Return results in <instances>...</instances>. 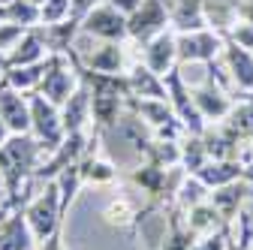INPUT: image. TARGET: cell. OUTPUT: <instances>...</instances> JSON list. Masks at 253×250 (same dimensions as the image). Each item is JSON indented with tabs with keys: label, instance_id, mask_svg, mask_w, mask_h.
Returning a JSON list of instances; mask_svg holds the SVG:
<instances>
[{
	"label": "cell",
	"instance_id": "obj_7",
	"mask_svg": "<svg viewBox=\"0 0 253 250\" xmlns=\"http://www.w3.org/2000/svg\"><path fill=\"white\" fill-rule=\"evenodd\" d=\"M166 87H169V103H172L178 121L184 124V130L193 133V136H202L208 124H205V118H202L199 109H196L193 87L184 82V67H175V70L166 76Z\"/></svg>",
	"mask_w": 253,
	"mask_h": 250
},
{
	"label": "cell",
	"instance_id": "obj_14",
	"mask_svg": "<svg viewBox=\"0 0 253 250\" xmlns=\"http://www.w3.org/2000/svg\"><path fill=\"white\" fill-rule=\"evenodd\" d=\"M220 60L232 79V87L238 93H253V51L241 48L238 42H232L229 37H223V51H220Z\"/></svg>",
	"mask_w": 253,
	"mask_h": 250
},
{
	"label": "cell",
	"instance_id": "obj_13",
	"mask_svg": "<svg viewBox=\"0 0 253 250\" xmlns=\"http://www.w3.org/2000/svg\"><path fill=\"white\" fill-rule=\"evenodd\" d=\"M0 121L6 124L12 136L30 133V97L0 82Z\"/></svg>",
	"mask_w": 253,
	"mask_h": 250
},
{
	"label": "cell",
	"instance_id": "obj_6",
	"mask_svg": "<svg viewBox=\"0 0 253 250\" xmlns=\"http://www.w3.org/2000/svg\"><path fill=\"white\" fill-rule=\"evenodd\" d=\"M79 84H82V79H79L76 67L70 64V57L67 54H48V70H45V76H42V82L37 87L42 97L60 109L76 93Z\"/></svg>",
	"mask_w": 253,
	"mask_h": 250
},
{
	"label": "cell",
	"instance_id": "obj_3",
	"mask_svg": "<svg viewBox=\"0 0 253 250\" xmlns=\"http://www.w3.org/2000/svg\"><path fill=\"white\" fill-rule=\"evenodd\" d=\"M93 145H100V133H70L67 139H63L48 157L40 163V169H37V178L34 181H54L67 166H73V163H82V157L93 148Z\"/></svg>",
	"mask_w": 253,
	"mask_h": 250
},
{
	"label": "cell",
	"instance_id": "obj_22",
	"mask_svg": "<svg viewBox=\"0 0 253 250\" xmlns=\"http://www.w3.org/2000/svg\"><path fill=\"white\" fill-rule=\"evenodd\" d=\"M60 118H63V130H67V136L87 130V124H90V90H87L84 82L76 87L73 97L60 106Z\"/></svg>",
	"mask_w": 253,
	"mask_h": 250
},
{
	"label": "cell",
	"instance_id": "obj_2",
	"mask_svg": "<svg viewBox=\"0 0 253 250\" xmlns=\"http://www.w3.org/2000/svg\"><path fill=\"white\" fill-rule=\"evenodd\" d=\"M24 217L30 223V232H34V238H37V247L48 235H54L60 226H67V217H63V208H60V187H57V181H45V190L37 193L34 199H27Z\"/></svg>",
	"mask_w": 253,
	"mask_h": 250
},
{
	"label": "cell",
	"instance_id": "obj_17",
	"mask_svg": "<svg viewBox=\"0 0 253 250\" xmlns=\"http://www.w3.org/2000/svg\"><path fill=\"white\" fill-rule=\"evenodd\" d=\"M250 190H253V184L247 181H235V184H226V187H217V190L208 193V202L217 208V214L223 217V223L229 226L235 217L244 211L247 199H250Z\"/></svg>",
	"mask_w": 253,
	"mask_h": 250
},
{
	"label": "cell",
	"instance_id": "obj_31",
	"mask_svg": "<svg viewBox=\"0 0 253 250\" xmlns=\"http://www.w3.org/2000/svg\"><path fill=\"white\" fill-rule=\"evenodd\" d=\"M54 181H57V187H60V208H63V217H70V208H73L79 190L84 187V181H82V166H79V163L67 166Z\"/></svg>",
	"mask_w": 253,
	"mask_h": 250
},
{
	"label": "cell",
	"instance_id": "obj_25",
	"mask_svg": "<svg viewBox=\"0 0 253 250\" xmlns=\"http://www.w3.org/2000/svg\"><path fill=\"white\" fill-rule=\"evenodd\" d=\"M79 166H82V181H84V187H87V184H93V187H109V184L118 181V166H115L112 160L100 157V154H97V145L84 154Z\"/></svg>",
	"mask_w": 253,
	"mask_h": 250
},
{
	"label": "cell",
	"instance_id": "obj_1",
	"mask_svg": "<svg viewBox=\"0 0 253 250\" xmlns=\"http://www.w3.org/2000/svg\"><path fill=\"white\" fill-rule=\"evenodd\" d=\"M48 157V151L42 148V142H37L34 136H9L0 148V187H3V208H18L27 205V187L37 178L40 163Z\"/></svg>",
	"mask_w": 253,
	"mask_h": 250
},
{
	"label": "cell",
	"instance_id": "obj_36",
	"mask_svg": "<svg viewBox=\"0 0 253 250\" xmlns=\"http://www.w3.org/2000/svg\"><path fill=\"white\" fill-rule=\"evenodd\" d=\"M223 37H229L232 42H238L241 48H250L253 51V21H244V18H238Z\"/></svg>",
	"mask_w": 253,
	"mask_h": 250
},
{
	"label": "cell",
	"instance_id": "obj_10",
	"mask_svg": "<svg viewBox=\"0 0 253 250\" xmlns=\"http://www.w3.org/2000/svg\"><path fill=\"white\" fill-rule=\"evenodd\" d=\"M193 100H196V109H199V115L205 118V124H220V121H226V115H229L232 106H235L232 90H226L223 84L214 82L211 76H205V82L193 87Z\"/></svg>",
	"mask_w": 253,
	"mask_h": 250
},
{
	"label": "cell",
	"instance_id": "obj_26",
	"mask_svg": "<svg viewBox=\"0 0 253 250\" xmlns=\"http://www.w3.org/2000/svg\"><path fill=\"white\" fill-rule=\"evenodd\" d=\"M163 214H166V220H169V232H166L163 244L157 247V250H190V247L196 244V235L187 229L184 211L178 205H169V208H163Z\"/></svg>",
	"mask_w": 253,
	"mask_h": 250
},
{
	"label": "cell",
	"instance_id": "obj_28",
	"mask_svg": "<svg viewBox=\"0 0 253 250\" xmlns=\"http://www.w3.org/2000/svg\"><path fill=\"white\" fill-rule=\"evenodd\" d=\"M184 220H187V229L193 232L196 238H202V235H211V232H217V229H223L226 223H223V217L217 214V208L205 199V202H199V205H193L190 211H184Z\"/></svg>",
	"mask_w": 253,
	"mask_h": 250
},
{
	"label": "cell",
	"instance_id": "obj_18",
	"mask_svg": "<svg viewBox=\"0 0 253 250\" xmlns=\"http://www.w3.org/2000/svg\"><path fill=\"white\" fill-rule=\"evenodd\" d=\"M126 82H130V93L133 97H142V100H169V87H166V79L157 76L145 60L133 64L126 70Z\"/></svg>",
	"mask_w": 253,
	"mask_h": 250
},
{
	"label": "cell",
	"instance_id": "obj_20",
	"mask_svg": "<svg viewBox=\"0 0 253 250\" xmlns=\"http://www.w3.org/2000/svg\"><path fill=\"white\" fill-rule=\"evenodd\" d=\"M126 115V100L124 97H112V93H90V124L93 133H106L112 127H118L121 118Z\"/></svg>",
	"mask_w": 253,
	"mask_h": 250
},
{
	"label": "cell",
	"instance_id": "obj_29",
	"mask_svg": "<svg viewBox=\"0 0 253 250\" xmlns=\"http://www.w3.org/2000/svg\"><path fill=\"white\" fill-rule=\"evenodd\" d=\"M45 70H48V57H45V60H40V64L15 67V70L0 73V82L9 84V87H15V90H21V93H34V90L40 87V82H42Z\"/></svg>",
	"mask_w": 253,
	"mask_h": 250
},
{
	"label": "cell",
	"instance_id": "obj_4",
	"mask_svg": "<svg viewBox=\"0 0 253 250\" xmlns=\"http://www.w3.org/2000/svg\"><path fill=\"white\" fill-rule=\"evenodd\" d=\"M27 97H30V136H34L37 142H42V148L51 154L63 139H67L60 109L54 103H48L40 90L27 93Z\"/></svg>",
	"mask_w": 253,
	"mask_h": 250
},
{
	"label": "cell",
	"instance_id": "obj_38",
	"mask_svg": "<svg viewBox=\"0 0 253 250\" xmlns=\"http://www.w3.org/2000/svg\"><path fill=\"white\" fill-rule=\"evenodd\" d=\"M37 250H67V247H63V226H60L54 235H48V238H45Z\"/></svg>",
	"mask_w": 253,
	"mask_h": 250
},
{
	"label": "cell",
	"instance_id": "obj_35",
	"mask_svg": "<svg viewBox=\"0 0 253 250\" xmlns=\"http://www.w3.org/2000/svg\"><path fill=\"white\" fill-rule=\"evenodd\" d=\"M70 9H73V0H45V3L40 6V24L42 27L63 24L70 18Z\"/></svg>",
	"mask_w": 253,
	"mask_h": 250
},
{
	"label": "cell",
	"instance_id": "obj_30",
	"mask_svg": "<svg viewBox=\"0 0 253 250\" xmlns=\"http://www.w3.org/2000/svg\"><path fill=\"white\" fill-rule=\"evenodd\" d=\"M205 163H208V151H205L202 136L187 133V136L181 139V169H184L187 175H196Z\"/></svg>",
	"mask_w": 253,
	"mask_h": 250
},
{
	"label": "cell",
	"instance_id": "obj_39",
	"mask_svg": "<svg viewBox=\"0 0 253 250\" xmlns=\"http://www.w3.org/2000/svg\"><path fill=\"white\" fill-rule=\"evenodd\" d=\"M106 3H112L115 9H121L124 15H133L139 6H142V0H106Z\"/></svg>",
	"mask_w": 253,
	"mask_h": 250
},
{
	"label": "cell",
	"instance_id": "obj_27",
	"mask_svg": "<svg viewBox=\"0 0 253 250\" xmlns=\"http://www.w3.org/2000/svg\"><path fill=\"white\" fill-rule=\"evenodd\" d=\"M226 127L244 142V145H250L253 142V93H238L235 97V106H232V112L226 115Z\"/></svg>",
	"mask_w": 253,
	"mask_h": 250
},
{
	"label": "cell",
	"instance_id": "obj_42",
	"mask_svg": "<svg viewBox=\"0 0 253 250\" xmlns=\"http://www.w3.org/2000/svg\"><path fill=\"white\" fill-rule=\"evenodd\" d=\"M12 3V0H0V6H9Z\"/></svg>",
	"mask_w": 253,
	"mask_h": 250
},
{
	"label": "cell",
	"instance_id": "obj_34",
	"mask_svg": "<svg viewBox=\"0 0 253 250\" xmlns=\"http://www.w3.org/2000/svg\"><path fill=\"white\" fill-rule=\"evenodd\" d=\"M208 187L196 178V175H187V181L181 184V190H178V196H175V202L172 205H178L181 211H190L193 205H199V202H205L208 199Z\"/></svg>",
	"mask_w": 253,
	"mask_h": 250
},
{
	"label": "cell",
	"instance_id": "obj_40",
	"mask_svg": "<svg viewBox=\"0 0 253 250\" xmlns=\"http://www.w3.org/2000/svg\"><path fill=\"white\" fill-rule=\"evenodd\" d=\"M9 136H12V133L6 130V124H3V121H0V148H3V142H6Z\"/></svg>",
	"mask_w": 253,
	"mask_h": 250
},
{
	"label": "cell",
	"instance_id": "obj_23",
	"mask_svg": "<svg viewBox=\"0 0 253 250\" xmlns=\"http://www.w3.org/2000/svg\"><path fill=\"white\" fill-rule=\"evenodd\" d=\"M103 220L112 229H136L145 220V211L136 208V202L130 196H112L103 208Z\"/></svg>",
	"mask_w": 253,
	"mask_h": 250
},
{
	"label": "cell",
	"instance_id": "obj_21",
	"mask_svg": "<svg viewBox=\"0 0 253 250\" xmlns=\"http://www.w3.org/2000/svg\"><path fill=\"white\" fill-rule=\"evenodd\" d=\"M126 112L136 115L145 127H151V130H160V127H166V124L178 121V115H175V109H172L169 100H142V97H130V100H126Z\"/></svg>",
	"mask_w": 253,
	"mask_h": 250
},
{
	"label": "cell",
	"instance_id": "obj_9",
	"mask_svg": "<svg viewBox=\"0 0 253 250\" xmlns=\"http://www.w3.org/2000/svg\"><path fill=\"white\" fill-rule=\"evenodd\" d=\"M82 34L97 37L103 42H126L130 40V27H126V15L103 0V3H97L87 12V18L82 21Z\"/></svg>",
	"mask_w": 253,
	"mask_h": 250
},
{
	"label": "cell",
	"instance_id": "obj_33",
	"mask_svg": "<svg viewBox=\"0 0 253 250\" xmlns=\"http://www.w3.org/2000/svg\"><path fill=\"white\" fill-rule=\"evenodd\" d=\"M3 21L18 24V27H24V30L40 27V6L30 3V0H12L9 6H3Z\"/></svg>",
	"mask_w": 253,
	"mask_h": 250
},
{
	"label": "cell",
	"instance_id": "obj_5",
	"mask_svg": "<svg viewBox=\"0 0 253 250\" xmlns=\"http://www.w3.org/2000/svg\"><path fill=\"white\" fill-rule=\"evenodd\" d=\"M178 34V30H175ZM223 51V34L214 27H202V30H187L178 34V67H190V64H211Z\"/></svg>",
	"mask_w": 253,
	"mask_h": 250
},
{
	"label": "cell",
	"instance_id": "obj_11",
	"mask_svg": "<svg viewBox=\"0 0 253 250\" xmlns=\"http://www.w3.org/2000/svg\"><path fill=\"white\" fill-rule=\"evenodd\" d=\"M0 250H37V238L24 217V205L0 208Z\"/></svg>",
	"mask_w": 253,
	"mask_h": 250
},
{
	"label": "cell",
	"instance_id": "obj_43",
	"mask_svg": "<svg viewBox=\"0 0 253 250\" xmlns=\"http://www.w3.org/2000/svg\"><path fill=\"white\" fill-rule=\"evenodd\" d=\"M166 3H169V0H166Z\"/></svg>",
	"mask_w": 253,
	"mask_h": 250
},
{
	"label": "cell",
	"instance_id": "obj_12",
	"mask_svg": "<svg viewBox=\"0 0 253 250\" xmlns=\"http://www.w3.org/2000/svg\"><path fill=\"white\" fill-rule=\"evenodd\" d=\"M48 57V45H45V34L42 27H30L27 34L18 40L15 48H9L6 54H0V73L15 70V67H30Z\"/></svg>",
	"mask_w": 253,
	"mask_h": 250
},
{
	"label": "cell",
	"instance_id": "obj_16",
	"mask_svg": "<svg viewBox=\"0 0 253 250\" xmlns=\"http://www.w3.org/2000/svg\"><path fill=\"white\" fill-rule=\"evenodd\" d=\"M202 142H205V151H208V160H238V157H244V142L223 121L208 124L205 133H202Z\"/></svg>",
	"mask_w": 253,
	"mask_h": 250
},
{
	"label": "cell",
	"instance_id": "obj_32",
	"mask_svg": "<svg viewBox=\"0 0 253 250\" xmlns=\"http://www.w3.org/2000/svg\"><path fill=\"white\" fill-rule=\"evenodd\" d=\"M142 160L154 163V166H163V169H175L181 166V142H166V139H154L148 154Z\"/></svg>",
	"mask_w": 253,
	"mask_h": 250
},
{
	"label": "cell",
	"instance_id": "obj_8",
	"mask_svg": "<svg viewBox=\"0 0 253 250\" xmlns=\"http://www.w3.org/2000/svg\"><path fill=\"white\" fill-rule=\"evenodd\" d=\"M126 27H130V40L136 45H148L157 34L172 27L169 3L166 0H142V6L133 15H126Z\"/></svg>",
	"mask_w": 253,
	"mask_h": 250
},
{
	"label": "cell",
	"instance_id": "obj_37",
	"mask_svg": "<svg viewBox=\"0 0 253 250\" xmlns=\"http://www.w3.org/2000/svg\"><path fill=\"white\" fill-rule=\"evenodd\" d=\"M190 250H229V229L223 226V229H217L211 235L196 238V244L190 247Z\"/></svg>",
	"mask_w": 253,
	"mask_h": 250
},
{
	"label": "cell",
	"instance_id": "obj_41",
	"mask_svg": "<svg viewBox=\"0 0 253 250\" xmlns=\"http://www.w3.org/2000/svg\"><path fill=\"white\" fill-rule=\"evenodd\" d=\"M30 3H37V6H42V3H45V0H30Z\"/></svg>",
	"mask_w": 253,
	"mask_h": 250
},
{
	"label": "cell",
	"instance_id": "obj_15",
	"mask_svg": "<svg viewBox=\"0 0 253 250\" xmlns=\"http://www.w3.org/2000/svg\"><path fill=\"white\" fill-rule=\"evenodd\" d=\"M145 48V54H142V60L157 73V76H169L175 67H178V34L172 27H166L163 34H157L148 45H142Z\"/></svg>",
	"mask_w": 253,
	"mask_h": 250
},
{
	"label": "cell",
	"instance_id": "obj_19",
	"mask_svg": "<svg viewBox=\"0 0 253 250\" xmlns=\"http://www.w3.org/2000/svg\"><path fill=\"white\" fill-rule=\"evenodd\" d=\"M247 154V151H244ZM247 175V160L238 157V160H208L196 178L208 187V190H217V187H226V184H235V181H244Z\"/></svg>",
	"mask_w": 253,
	"mask_h": 250
},
{
	"label": "cell",
	"instance_id": "obj_24",
	"mask_svg": "<svg viewBox=\"0 0 253 250\" xmlns=\"http://www.w3.org/2000/svg\"><path fill=\"white\" fill-rule=\"evenodd\" d=\"M82 64L93 73H126V54H124V42H103L97 51L90 54H79Z\"/></svg>",
	"mask_w": 253,
	"mask_h": 250
}]
</instances>
